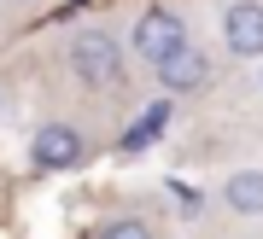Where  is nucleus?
Masks as SVG:
<instances>
[{
    "label": "nucleus",
    "instance_id": "2",
    "mask_svg": "<svg viewBox=\"0 0 263 239\" xmlns=\"http://www.w3.org/2000/svg\"><path fill=\"white\" fill-rule=\"evenodd\" d=\"M181 41H187V24H181V12H170V6H146L141 18H135V29H129V47L146 58V65H158V58L176 53Z\"/></svg>",
    "mask_w": 263,
    "mask_h": 239
},
{
    "label": "nucleus",
    "instance_id": "5",
    "mask_svg": "<svg viewBox=\"0 0 263 239\" xmlns=\"http://www.w3.org/2000/svg\"><path fill=\"white\" fill-rule=\"evenodd\" d=\"M152 76H158V88H164V93H199V88L211 82V58L199 53L193 41H181L176 53H164L158 65H152Z\"/></svg>",
    "mask_w": 263,
    "mask_h": 239
},
{
    "label": "nucleus",
    "instance_id": "4",
    "mask_svg": "<svg viewBox=\"0 0 263 239\" xmlns=\"http://www.w3.org/2000/svg\"><path fill=\"white\" fill-rule=\"evenodd\" d=\"M222 47L234 58H263V0H228L222 6Z\"/></svg>",
    "mask_w": 263,
    "mask_h": 239
},
{
    "label": "nucleus",
    "instance_id": "1",
    "mask_svg": "<svg viewBox=\"0 0 263 239\" xmlns=\"http://www.w3.org/2000/svg\"><path fill=\"white\" fill-rule=\"evenodd\" d=\"M65 58H70V70H76L82 88H111L117 76H123V47H117V35H111V29H94V24H82V29L65 41Z\"/></svg>",
    "mask_w": 263,
    "mask_h": 239
},
{
    "label": "nucleus",
    "instance_id": "3",
    "mask_svg": "<svg viewBox=\"0 0 263 239\" xmlns=\"http://www.w3.org/2000/svg\"><path fill=\"white\" fill-rule=\"evenodd\" d=\"M29 157H35V169H47V175L76 169L88 157V134L76 129V123H41L35 140H29Z\"/></svg>",
    "mask_w": 263,
    "mask_h": 239
},
{
    "label": "nucleus",
    "instance_id": "7",
    "mask_svg": "<svg viewBox=\"0 0 263 239\" xmlns=\"http://www.w3.org/2000/svg\"><path fill=\"white\" fill-rule=\"evenodd\" d=\"M94 239H158V228L146 216H111V222L94 228Z\"/></svg>",
    "mask_w": 263,
    "mask_h": 239
},
{
    "label": "nucleus",
    "instance_id": "8",
    "mask_svg": "<svg viewBox=\"0 0 263 239\" xmlns=\"http://www.w3.org/2000/svg\"><path fill=\"white\" fill-rule=\"evenodd\" d=\"M176 204H181V216H199V210H205V198H199V187H176Z\"/></svg>",
    "mask_w": 263,
    "mask_h": 239
},
{
    "label": "nucleus",
    "instance_id": "6",
    "mask_svg": "<svg viewBox=\"0 0 263 239\" xmlns=\"http://www.w3.org/2000/svg\"><path fill=\"white\" fill-rule=\"evenodd\" d=\"M222 204L234 216H263V169H234L222 181Z\"/></svg>",
    "mask_w": 263,
    "mask_h": 239
}]
</instances>
